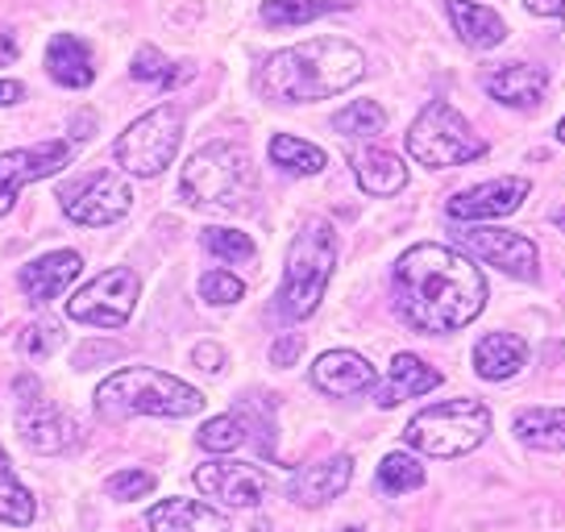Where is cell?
Here are the masks:
<instances>
[{
  "instance_id": "cell-19",
  "label": "cell",
  "mask_w": 565,
  "mask_h": 532,
  "mask_svg": "<svg viewBox=\"0 0 565 532\" xmlns=\"http://www.w3.org/2000/svg\"><path fill=\"white\" fill-rule=\"evenodd\" d=\"M150 532H233L230 520L195 499H162L146 515Z\"/></svg>"
},
{
  "instance_id": "cell-32",
  "label": "cell",
  "mask_w": 565,
  "mask_h": 532,
  "mask_svg": "<svg viewBox=\"0 0 565 532\" xmlns=\"http://www.w3.org/2000/svg\"><path fill=\"white\" fill-rule=\"evenodd\" d=\"M129 75L134 79H141V84H162V88H171V84H179V79H188L192 75V67H179L175 63H167V54L154 51V46H141L138 54H134V67H129Z\"/></svg>"
},
{
  "instance_id": "cell-20",
  "label": "cell",
  "mask_w": 565,
  "mask_h": 532,
  "mask_svg": "<svg viewBox=\"0 0 565 532\" xmlns=\"http://www.w3.org/2000/svg\"><path fill=\"white\" fill-rule=\"evenodd\" d=\"M433 387H441V371H437V366H428V362L416 354H395L387 383L374 387V404H379V408H395L399 400H416V395H424V391H433Z\"/></svg>"
},
{
  "instance_id": "cell-41",
  "label": "cell",
  "mask_w": 565,
  "mask_h": 532,
  "mask_svg": "<svg viewBox=\"0 0 565 532\" xmlns=\"http://www.w3.org/2000/svg\"><path fill=\"white\" fill-rule=\"evenodd\" d=\"M524 4L541 18H565V0H524Z\"/></svg>"
},
{
  "instance_id": "cell-31",
  "label": "cell",
  "mask_w": 565,
  "mask_h": 532,
  "mask_svg": "<svg viewBox=\"0 0 565 532\" xmlns=\"http://www.w3.org/2000/svg\"><path fill=\"white\" fill-rule=\"evenodd\" d=\"M249 437L246 421H242V412H225V416H212L209 425L195 433V441L204 445L209 454H230L237 445Z\"/></svg>"
},
{
  "instance_id": "cell-37",
  "label": "cell",
  "mask_w": 565,
  "mask_h": 532,
  "mask_svg": "<svg viewBox=\"0 0 565 532\" xmlns=\"http://www.w3.org/2000/svg\"><path fill=\"white\" fill-rule=\"evenodd\" d=\"M58 345V324H30L21 333V354L25 358H46Z\"/></svg>"
},
{
  "instance_id": "cell-16",
  "label": "cell",
  "mask_w": 565,
  "mask_h": 532,
  "mask_svg": "<svg viewBox=\"0 0 565 532\" xmlns=\"http://www.w3.org/2000/svg\"><path fill=\"white\" fill-rule=\"evenodd\" d=\"M312 383H317V391H324V395L345 400V395H358V391H371L374 383H379V374H374V366L366 358L353 354V350H329V354L317 358Z\"/></svg>"
},
{
  "instance_id": "cell-29",
  "label": "cell",
  "mask_w": 565,
  "mask_h": 532,
  "mask_svg": "<svg viewBox=\"0 0 565 532\" xmlns=\"http://www.w3.org/2000/svg\"><path fill=\"white\" fill-rule=\"evenodd\" d=\"M0 520L4 524H18V529L34 520V496L18 482L13 466L4 458V449H0Z\"/></svg>"
},
{
  "instance_id": "cell-42",
  "label": "cell",
  "mask_w": 565,
  "mask_h": 532,
  "mask_svg": "<svg viewBox=\"0 0 565 532\" xmlns=\"http://www.w3.org/2000/svg\"><path fill=\"white\" fill-rule=\"evenodd\" d=\"M21 96H25V88H21V84H13V79H0V108L18 105Z\"/></svg>"
},
{
  "instance_id": "cell-6",
  "label": "cell",
  "mask_w": 565,
  "mask_h": 532,
  "mask_svg": "<svg viewBox=\"0 0 565 532\" xmlns=\"http://www.w3.org/2000/svg\"><path fill=\"white\" fill-rule=\"evenodd\" d=\"M491 433V412L478 400H445L416 412L404 428V441L433 458H461L475 454Z\"/></svg>"
},
{
  "instance_id": "cell-40",
  "label": "cell",
  "mask_w": 565,
  "mask_h": 532,
  "mask_svg": "<svg viewBox=\"0 0 565 532\" xmlns=\"http://www.w3.org/2000/svg\"><path fill=\"white\" fill-rule=\"evenodd\" d=\"M18 54H21L18 34H13V30H0V67H9Z\"/></svg>"
},
{
  "instance_id": "cell-27",
  "label": "cell",
  "mask_w": 565,
  "mask_h": 532,
  "mask_svg": "<svg viewBox=\"0 0 565 532\" xmlns=\"http://www.w3.org/2000/svg\"><path fill=\"white\" fill-rule=\"evenodd\" d=\"M270 159L275 167H282L287 175H320L324 171V150L312 142H303L296 134H279V138H270Z\"/></svg>"
},
{
  "instance_id": "cell-26",
  "label": "cell",
  "mask_w": 565,
  "mask_h": 532,
  "mask_svg": "<svg viewBox=\"0 0 565 532\" xmlns=\"http://www.w3.org/2000/svg\"><path fill=\"white\" fill-rule=\"evenodd\" d=\"M515 437L529 449H565V408H524L515 416Z\"/></svg>"
},
{
  "instance_id": "cell-28",
  "label": "cell",
  "mask_w": 565,
  "mask_h": 532,
  "mask_svg": "<svg viewBox=\"0 0 565 532\" xmlns=\"http://www.w3.org/2000/svg\"><path fill=\"white\" fill-rule=\"evenodd\" d=\"M345 4L350 0H263V21L266 25H308Z\"/></svg>"
},
{
  "instance_id": "cell-9",
  "label": "cell",
  "mask_w": 565,
  "mask_h": 532,
  "mask_svg": "<svg viewBox=\"0 0 565 532\" xmlns=\"http://www.w3.org/2000/svg\"><path fill=\"white\" fill-rule=\"evenodd\" d=\"M138 291V275L129 266H113L105 275H96L84 291H75V300H67V317L96 324V329H121L125 320L134 317Z\"/></svg>"
},
{
  "instance_id": "cell-30",
  "label": "cell",
  "mask_w": 565,
  "mask_h": 532,
  "mask_svg": "<svg viewBox=\"0 0 565 532\" xmlns=\"http://www.w3.org/2000/svg\"><path fill=\"white\" fill-rule=\"evenodd\" d=\"M383 125H387V113L374 100H353L350 108H341L333 117V129L345 138H374V134H383Z\"/></svg>"
},
{
  "instance_id": "cell-10",
  "label": "cell",
  "mask_w": 565,
  "mask_h": 532,
  "mask_svg": "<svg viewBox=\"0 0 565 532\" xmlns=\"http://www.w3.org/2000/svg\"><path fill=\"white\" fill-rule=\"evenodd\" d=\"M13 387H18V395H21L18 425L30 449H38V454H67V449L79 445V425H75L58 404H51V400L42 395L34 374H21Z\"/></svg>"
},
{
  "instance_id": "cell-43",
  "label": "cell",
  "mask_w": 565,
  "mask_h": 532,
  "mask_svg": "<svg viewBox=\"0 0 565 532\" xmlns=\"http://www.w3.org/2000/svg\"><path fill=\"white\" fill-rule=\"evenodd\" d=\"M557 138L565 142V117H562V125H557Z\"/></svg>"
},
{
  "instance_id": "cell-7",
  "label": "cell",
  "mask_w": 565,
  "mask_h": 532,
  "mask_svg": "<svg viewBox=\"0 0 565 532\" xmlns=\"http://www.w3.org/2000/svg\"><path fill=\"white\" fill-rule=\"evenodd\" d=\"M407 155L420 167H458L487 155V142L478 138L470 121L454 105L433 100L407 129Z\"/></svg>"
},
{
  "instance_id": "cell-35",
  "label": "cell",
  "mask_w": 565,
  "mask_h": 532,
  "mask_svg": "<svg viewBox=\"0 0 565 532\" xmlns=\"http://www.w3.org/2000/svg\"><path fill=\"white\" fill-rule=\"evenodd\" d=\"M242 279L237 275H230V270H209L204 279H200V296L209 304H237L242 300Z\"/></svg>"
},
{
  "instance_id": "cell-5",
  "label": "cell",
  "mask_w": 565,
  "mask_h": 532,
  "mask_svg": "<svg viewBox=\"0 0 565 532\" xmlns=\"http://www.w3.org/2000/svg\"><path fill=\"white\" fill-rule=\"evenodd\" d=\"M337 266V233L329 221H308L296 242L287 249V270H282L279 312L287 320H303L317 312L324 287L333 279Z\"/></svg>"
},
{
  "instance_id": "cell-21",
  "label": "cell",
  "mask_w": 565,
  "mask_h": 532,
  "mask_svg": "<svg viewBox=\"0 0 565 532\" xmlns=\"http://www.w3.org/2000/svg\"><path fill=\"white\" fill-rule=\"evenodd\" d=\"M545 88H548V75L541 67H532V63H512V67H499L494 75H487V92L508 108L541 105Z\"/></svg>"
},
{
  "instance_id": "cell-22",
  "label": "cell",
  "mask_w": 565,
  "mask_h": 532,
  "mask_svg": "<svg viewBox=\"0 0 565 532\" xmlns=\"http://www.w3.org/2000/svg\"><path fill=\"white\" fill-rule=\"evenodd\" d=\"M529 362V345L515 333H487V338L475 345V371L487 379V383H503L512 374L524 371Z\"/></svg>"
},
{
  "instance_id": "cell-18",
  "label": "cell",
  "mask_w": 565,
  "mask_h": 532,
  "mask_svg": "<svg viewBox=\"0 0 565 532\" xmlns=\"http://www.w3.org/2000/svg\"><path fill=\"white\" fill-rule=\"evenodd\" d=\"M79 270H84V258L75 249H58V254L21 266V291L30 296V304H51Z\"/></svg>"
},
{
  "instance_id": "cell-23",
  "label": "cell",
  "mask_w": 565,
  "mask_h": 532,
  "mask_svg": "<svg viewBox=\"0 0 565 532\" xmlns=\"http://www.w3.org/2000/svg\"><path fill=\"white\" fill-rule=\"evenodd\" d=\"M445 9H449V21H454V30L461 34L466 46H475V51H491L499 46L503 38H508V25L503 18L487 9V4H470V0H445Z\"/></svg>"
},
{
  "instance_id": "cell-24",
  "label": "cell",
  "mask_w": 565,
  "mask_h": 532,
  "mask_svg": "<svg viewBox=\"0 0 565 532\" xmlns=\"http://www.w3.org/2000/svg\"><path fill=\"white\" fill-rule=\"evenodd\" d=\"M46 72L54 75V84L63 88H88L92 84V54L88 46L75 34H54V42L46 46Z\"/></svg>"
},
{
  "instance_id": "cell-44",
  "label": "cell",
  "mask_w": 565,
  "mask_h": 532,
  "mask_svg": "<svg viewBox=\"0 0 565 532\" xmlns=\"http://www.w3.org/2000/svg\"><path fill=\"white\" fill-rule=\"evenodd\" d=\"M557 225H562V230H565V213H557Z\"/></svg>"
},
{
  "instance_id": "cell-33",
  "label": "cell",
  "mask_w": 565,
  "mask_h": 532,
  "mask_svg": "<svg viewBox=\"0 0 565 532\" xmlns=\"http://www.w3.org/2000/svg\"><path fill=\"white\" fill-rule=\"evenodd\" d=\"M379 487L387 491V496H404V491H416L424 487V470L416 458H407V454H387L383 466H379Z\"/></svg>"
},
{
  "instance_id": "cell-14",
  "label": "cell",
  "mask_w": 565,
  "mask_h": 532,
  "mask_svg": "<svg viewBox=\"0 0 565 532\" xmlns=\"http://www.w3.org/2000/svg\"><path fill=\"white\" fill-rule=\"evenodd\" d=\"M195 487L230 508H258L270 491V479H266V470L246 466V461H204L195 470Z\"/></svg>"
},
{
  "instance_id": "cell-2",
  "label": "cell",
  "mask_w": 565,
  "mask_h": 532,
  "mask_svg": "<svg viewBox=\"0 0 565 532\" xmlns=\"http://www.w3.org/2000/svg\"><path fill=\"white\" fill-rule=\"evenodd\" d=\"M366 75V54L345 38H312L270 54L258 67V92L282 105H312L353 88Z\"/></svg>"
},
{
  "instance_id": "cell-1",
  "label": "cell",
  "mask_w": 565,
  "mask_h": 532,
  "mask_svg": "<svg viewBox=\"0 0 565 532\" xmlns=\"http://www.w3.org/2000/svg\"><path fill=\"white\" fill-rule=\"evenodd\" d=\"M395 304L420 333H458L482 312L487 279L466 254L424 242L395 263Z\"/></svg>"
},
{
  "instance_id": "cell-39",
  "label": "cell",
  "mask_w": 565,
  "mask_h": 532,
  "mask_svg": "<svg viewBox=\"0 0 565 532\" xmlns=\"http://www.w3.org/2000/svg\"><path fill=\"white\" fill-rule=\"evenodd\" d=\"M192 362L200 366V371L216 374L221 366H225V350H221V345H212V341H204V345H195L192 350Z\"/></svg>"
},
{
  "instance_id": "cell-34",
  "label": "cell",
  "mask_w": 565,
  "mask_h": 532,
  "mask_svg": "<svg viewBox=\"0 0 565 532\" xmlns=\"http://www.w3.org/2000/svg\"><path fill=\"white\" fill-rule=\"evenodd\" d=\"M204 249L216 254L221 263H249L254 258V242L237 230H204Z\"/></svg>"
},
{
  "instance_id": "cell-13",
  "label": "cell",
  "mask_w": 565,
  "mask_h": 532,
  "mask_svg": "<svg viewBox=\"0 0 565 532\" xmlns=\"http://www.w3.org/2000/svg\"><path fill=\"white\" fill-rule=\"evenodd\" d=\"M67 162H71V142H42V146H30V150L0 155V216L13 213L21 188H30L34 179L63 171Z\"/></svg>"
},
{
  "instance_id": "cell-36",
  "label": "cell",
  "mask_w": 565,
  "mask_h": 532,
  "mask_svg": "<svg viewBox=\"0 0 565 532\" xmlns=\"http://www.w3.org/2000/svg\"><path fill=\"white\" fill-rule=\"evenodd\" d=\"M154 491V475L150 470H121L108 479V496L113 499H141Z\"/></svg>"
},
{
  "instance_id": "cell-8",
  "label": "cell",
  "mask_w": 565,
  "mask_h": 532,
  "mask_svg": "<svg viewBox=\"0 0 565 532\" xmlns=\"http://www.w3.org/2000/svg\"><path fill=\"white\" fill-rule=\"evenodd\" d=\"M179 142H183V117H179V108L159 105L125 129L113 155H117V162H121L129 175L150 179V175H162L175 162Z\"/></svg>"
},
{
  "instance_id": "cell-15",
  "label": "cell",
  "mask_w": 565,
  "mask_h": 532,
  "mask_svg": "<svg viewBox=\"0 0 565 532\" xmlns=\"http://www.w3.org/2000/svg\"><path fill=\"white\" fill-rule=\"evenodd\" d=\"M529 179H491V183H478L470 192H458L449 204H445V213L454 216V221H491V216H508L515 213L520 204H524V195H529Z\"/></svg>"
},
{
  "instance_id": "cell-11",
  "label": "cell",
  "mask_w": 565,
  "mask_h": 532,
  "mask_svg": "<svg viewBox=\"0 0 565 532\" xmlns=\"http://www.w3.org/2000/svg\"><path fill=\"white\" fill-rule=\"evenodd\" d=\"M58 204H63V213L75 225L100 230V225H113V221H121L129 213L134 192H129V183L117 171H96V175L75 179L67 188H58Z\"/></svg>"
},
{
  "instance_id": "cell-3",
  "label": "cell",
  "mask_w": 565,
  "mask_h": 532,
  "mask_svg": "<svg viewBox=\"0 0 565 532\" xmlns=\"http://www.w3.org/2000/svg\"><path fill=\"white\" fill-rule=\"evenodd\" d=\"M204 408V395L188 387L183 379L154 366H129V371L108 374L96 387V412L105 421H129V416H167V421H183Z\"/></svg>"
},
{
  "instance_id": "cell-12",
  "label": "cell",
  "mask_w": 565,
  "mask_h": 532,
  "mask_svg": "<svg viewBox=\"0 0 565 532\" xmlns=\"http://www.w3.org/2000/svg\"><path fill=\"white\" fill-rule=\"evenodd\" d=\"M458 242L475 258L499 266L503 275H515V279H536L541 275V249L532 246V237H524V233L466 225V230H458Z\"/></svg>"
},
{
  "instance_id": "cell-25",
  "label": "cell",
  "mask_w": 565,
  "mask_h": 532,
  "mask_svg": "<svg viewBox=\"0 0 565 532\" xmlns=\"http://www.w3.org/2000/svg\"><path fill=\"white\" fill-rule=\"evenodd\" d=\"M353 175L366 195H395L404 192L407 167L391 150H358L353 155Z\"/></svg>"
},
{
  "instance_id": "cell-38",
  "label": "cell",
  "mask_w": 565,
  "mask_h": 532,
  "mask_svg": "<svg viewBox=\"0 0 565 532\" xmlns=\"http://www.w3.org/2000/svg\"><path fill=\"white\" fill-rule=\"evenodd\" d=\"M300 350H303L300 333H287V338H279L270 345V362H275V366H291V362L300 358Z\"/></svg>"
},
{
  "instance_id": "cell-17",
  "label": "cell",
  "mask_w": 565,
  "mask_h": 532,
  "mask_svg": "<svg viewBox=\"0 0 565 532\" xmlns=\"http://www.w3.org/2000/svg\"><path fill=\"white\" fill-rule=\"evenodd\" d=\"M353 479V461L341 454V458H329V461H317V466H300L291 482H287V496L303 503V508H320V503H329L337 499Z\"/></svg>"
},
{
  "instance_id": "cell-4",
  "label": "cell",
  "mask_w": 565,
  "mask_h": 532,
  "mask_svg": "<svg viewBox=\"0 0 565 532\" xmlns=\"http://www.w3.org/2000/svg\"><path fill=\"white\" fill-rule=\"evenodd\" d=\"M258 188V175H254V162L242 146L233 142H209L204 150H195L188 167H183V179H179V192L188 204H200V209H242L249 195Z\"/></svg>"
},
{
  "instance_id": "cell-45",
  "label": "cell",
  "mask_w": 565,
  "mask_h": 532,
  "mask_svg": "<svg viewBox=\"0 0 565 532\" xmlns=\"http://www.w3.org/2000/svg\"><path fill=\"white\" fill-rule=\"evenodd\" d=\"M345 532H362V529H345Z\"/></svg>"
}]
</instances>
